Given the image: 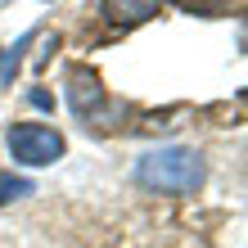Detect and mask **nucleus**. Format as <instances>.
<instances>
[{
  "mask_svg": "<svg viewBox=\"0 0 248 248\" xmlns=\"http://www.w3.org/2000/svg\"><path fill=\"white\" fill-rule=\"evenodd\" d=\"M9 154L27 167H46V163H59L63 158V136L54 126H41V122H23L9 131Z\"/></svg>",
  "mask_w": 248,
  "mask_h": 248,
  "instance_id": "2",
  "label": "nucleus"
},
{
  "mask_svg": "<svg viewBox=\"0 0 248 248\" xmlns=\"http://www.w3.org/2000/svg\"><path fill=\"white\" fill-rule=\"evenodd\" d=\"M158 5L163 0H104V14L118 18V23H144V18L158 14Z\"/></svg>",
  "mask_w": 248,
  "mask_h": 248,
  "instance_id": "4",
  "label": "nucleus"
},
{
  "mask_svg": "<svg viewBox=\"0 0 248 248\" xmlns=\"http://www.w3.org/2000/svg\"><path fill=\"white\" fill-rule=\"evenodd\" d=\"M23 194H32V181H23V176H14V171H5V167H0V203L23 199Z\"/></svg>",
  "mask_w": 248,
  "mask_h": 248,
  "instance_id": "5",
  "label": "nucleus"
},
{
  "mask_svg": "<svg viewBox=\"0 0 248 248\" xmlns=\"http://www.w3.org/2000/svg\"><path fill=\"white\" fill-rule=\"evenodd\" d=\"M68 99H72V113H77V118H99L104 91H99L95 72H86V68L72 72V77H68Z\"/></svg>",
  "mask_w": 248,
  "mask_h": 248,
  "instance_id": "3",
  "label": "nucleus"
},
{
  "mask_svg": "<svg viewBox=\"0 0 248 248\" xmlns=\"http://www.w3.org/2000/svg\"><path fill=\"white\" fill-rule=\"evenodd\" d=\"M136 176L144 189H158V194H194L203 185V158L194 149H181V144L154 149V154L140 158Z\"/></svg>",
  "mask_w": 248,
  "mask_h": 248,
  "instance_id": "1",
  "label": "nucleus"
},
{
  "mask_svg": "<svg viewBox=\"0 0 248 248\" xmlns=\"http://www.w3.org/2000/svg\"><path fill=\"white\" fill-rule=\"evenodd\" d=\"M23 63V46H14V50H0V86H9V77L18 72Z\"/></svg>",
  "mask_w": 248,
  "mask_h": 248,
  "instance_id": "6",
  "label": "nucleus"
}]
</instances>
